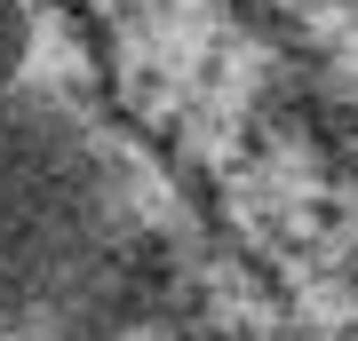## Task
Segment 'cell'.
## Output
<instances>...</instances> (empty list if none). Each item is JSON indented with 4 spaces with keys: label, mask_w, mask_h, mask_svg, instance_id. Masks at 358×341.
Listing matches in <instances>:
<instances>
[{
    "label": "cell",
    "mask_w": 358,
    "mask_h": 341,
    "mask_svg": "<svg viewBox=\"0 0 358 341\" xmlns=\"http://www.w3.org/2000/svg\"><path fill=\"white\" fill-rule=\"evenodd\" d=\"M183 246L192 215L120 119L80 8L0 0V317H112L159 294Z\"/></svg>",
    "instance_id": "1"
}]
</instances>
